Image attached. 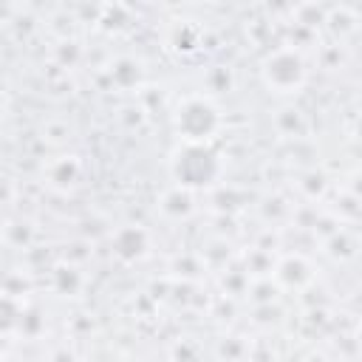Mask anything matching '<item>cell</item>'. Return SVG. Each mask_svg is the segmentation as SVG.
Instances as JSON below:
<instances>
[{
  "label": "cell",
  "mask_w": 362,
  "mask_h": 362,
  "mask_svg": "<svg viewBox=\"0 0 362 362\" xmlns=\"http://www.w3.org/2000/svg\"><path fill=\"white\" fill-rule=\"evenodd\" d=\"M300 79H303V62L294 54L280 51L269 59V68H266V82L269 85H274L280 90H291V88L300 85Z\"/></svg>",
  "instance_id": "obj_3"
},
{
  "label": "cell",
  "mask_w": 362,
  "mask_h": 362,
  "mask_svg": "<svg viewBox=\"0 0 362 362\" xmlns=\"http://www.w3.org/2000/svg\"><path fill=\"white\" fill-rule=\"evenodd\" d=\"M178 178L189 187H204L218 175V161L215 153L206 150L204 144H187V150L178 156Z\"/></svg>",
  "instance_id": "obj_1"
},
{
  "label": "cell",
  "mask_w": 362,
  "mask_h": 362,
  "mask_svg": "<svg viewBox=\"0 0 362 362\" xmlns=\"http://www.w3.org/2000/svg\"><path fill=\"white\" fill-rule=\"evenodd\" d=\"M215 127H218V113L212 105L192 99L184 107H178V130L184 133V139L189 144H201L204 139L212 136Z\"/></svg>",
  "instance_id": "obj_2"
}]
</instances>
